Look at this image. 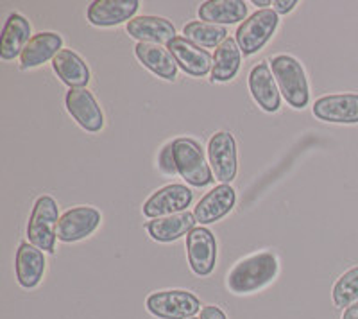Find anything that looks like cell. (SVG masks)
Returning <instances> with one entry per match:
<instances>
[{
    "mask_svg": "<svg viewBox=\"0 0 358 319\" xmlns=\"http://www.w3.org/2000/svg\"><path fill=\"white\" fill-rule=\"evenodd\" d=\"M158 169L165 176H176L178 174V167H176L174 160V140L163 146V149L158 155Z\"/></svg>",
    "mask_w": 358,
    "mask_h": 319,
    "instance_id": "83f0119b",
    "label": "cell"
},
{
    "mask_svg": "<svg viewBox=\"0 0 358 319\" xmlns=\"http://www.w3.org/2000/svg\"><path fill=\"white\" fill-rule=\"evenodd\" d=\"M236 203V190L228 183L217 185L194 208V217L199 226L213 225L228 215Z\"/></svg>",
    "mask_w": 358,
    "mask_h": 319,
    "instance_id": "5bb4252c",
    "label": "cell"
},
{
    "mask_svg": "<svg viewBox=\"0 0 358 319\" xmlns=\"http://www.w3.org/2000/svg\"><path fill=\"white\" fill-rule=\"evenodd\" d=\"M52 69L56 76L65 83L66 86L72 88H86L92 76H90V69L79 54H76L70 49H63L52 59Z\"/></svg>",
    "mask_w": 358,
    "mask_h": 319,
    "instance_id": "603a6c76",
    "label": "cell"
},
{
    "mask_svg": "<svg viewBox=\"0 0 358 319\" xmlns=\"http://www.w3.org/2000/svg\"><path fill=\"white\" fill-rule=\"evenodd\" d=\"M313 115L319 120L334 124H357L358 122V95L357 94H334L317 99L312 108Z\"/></svg>",
    "mask_w": 358,
    "mask_h": 319,
    "instance_id": "2e32d148",
    "label": "cell"
},
{
    "mask_svg": "<svg viewBox=\"0 0 358 319\" xmlns=\"http://www.w3.org/2000/svg\"><path fill=\"white\" fill-rule=\"evenodd\" d=\"M280 18L274 9H258L236 29L235 40L244 56H252L267 45L276 33Z\"/></svg>",
    "mask_w": 358,
    "mask_h": 319,
    "instance_id": "5b68a950",
    "label": "cell"
},
{
    "mask_svg": "<svg viewBox=\"0 0 358 319\" xmlns=\"http://www.w3.org/2000/svg\"><path fill=\"white\" fill-rule=\"evenodd\" d=\"M296 6V0H274L273 2V9L276 11V15H287V13L292 11Z\"/></svg>",
    "mask_w": 358,
    "mask_h": 319,
    "instance_id": "f546056e",
    "label": "cell"
},
{
    "mask_svg": "<svg viewBox=\"0 0 358 319\" xmlns=\"http://www.w3.org/2000/svg\"><path fill=\"white\" fill-rule=\"evenodd\" d=\"M174 160L178 174L192 187L212 185L215 176L204 158L203 148L192 139L174 140Z\"/></svg>",
    "mask_w": 358,
    "mask_h": 319,
    "instance_id": "277c9868",
    "label": "cell"
},
{
    "mask_svg": "<svg viewBox=\"0 0 358 319\" xmlns=\"http://www.w3.org/2000/svg\"><path fill=\"white\" fill-rule=\"evenodd\" d=\"M190 319H201V318H190Z\"/></svg>",
    "mask_w": 358,
    "mask_h": 319,
    "instance_id": "d6a6232c",
    "label": "cell"
},
{
    "mask_svg": "<svg viewBox=\"0 0 358 319\" xmlns=\"http://www.w3.org/2000/svg\"><path fill=\"white\" fill-rule=\"evenodd\" d=\"M59 206L52 196H40L27 222V239L38 250L54 253L57 241Z\"/></svg>",
    "mask_w": 358,
    "mask_h": 319,
    "instance_id": "3957f363",
    "label": "cell"
},
{
    "mask_svg": "<svg viewBox=\"0 0 358 319\" xmlns=\"http://www.w3.org/2000/svg\"><path fill=\"white\" fill-rule=\"evenodd\" d=\"M342 319H358V302H355L353 305H350V307L344 311Z\"/></svg>",
    "mask_w": 358,
    "mask_h": 319,
    "instance_id": "4dcf8cb0",
    "label": "cell"
},
{
    "mask_svg": "<svg viewBox=\"0 0 358 319\" xmlns=\"http://www.w3.org/2000/svg\"><path fill=\"white\" fill-rule=\"evenodd\" d=\"M208 160L213 176L220 183H231L236 176V142L229 132H217L208 142Z\"/></svg>",
    "mask_w": 358,
    "mask_h": 319,
    "instance_id": "30bf717a",
    "label": "cell"
},
{
    "mask_svg": "<svg viewBox=\"0 0 358 319\" xmlns=\"http://www.w3.org/2000/svg\"><path fill=\"white\" fill-rule=\"evenodd\" d=\"M197 13L203 22L224 27L248 20V4L244 0H210L201 4Z\"/></svg>",
    "mask_w": 358,
    "mask_h": 319,
    "instance_id": "7402d4cb",
    "label": "cell"
},
{
    "mask_svg": "<svg viewBox=\"0 0 358 319\" xmlns=\"http://www.w3.org/2000/svg\"><path fill=\"white\" fill-rule=\"evenodd\" d=\"M31 24L20 13H13L6 20L0 38V57L4 62H11L15 57H20L25 45L31 41Z\"/></svg>",
    "mask_w": 358,
    "mask_h": 319,
    "instance_id": "d6986e66",
    "label": "cell"
},
{
    "mask_svg": "<svg viewBox=\"0 0 358 319\" xmlns=\"http://www.w3.org/2000/svg\"><path fill=\"white\" fill-rule=\"evenodd\" d=\"M242 65V50L236 40L228 38L213 54L212 83H228L235 79Z\"/></svg>",
    "mask_w": 358,
    "mask_h": 319,
    "instance_id": "d4e9b609",
    "label": "cell"
},
{
    "mask_svg": "<svg viewBox=\"0 0 358 319\" xmlns=\"http://www.w3.org/2000/svg\"><path fill=\"white\" fill-rule=\"evenodd\" d=\"M194 201V192L187 185L172 183L158 188L149 199L143 203V215L149 219L174 215V213L187 212Z\"/></svg>",
    "mask_w": 358,
    "mask_h": 319,
    "instance_id": "52a82bcc",
    "label": "cell"
},
{
    "mask_svg": "<svg viewBox=\"0 0 358 319\" xmlns=\"http://www.w3.org/2000/svg\"><path fill=\"white\" fill-rule=\"evenodd\" d=\"M249 92L255 103L267 113H276L281 106V95L273 70L267 62L255 65L249 72Z\"/></svg>",
    "mask_w": 358,
    "mask_h": 319,
    "instance_id": "9a60e30c",
    "label": "cell"
},
{
    "mask_svg": "<svg viewBox=\"0 0 358 319\" xmlns=\"http://www.w3.org/2000/svg\"><path fill=\"white\" fill-rule=\"evenodd\" d=\"M280 271L276 255L262 251L242 258L229 269L226 285L233 295H252L274 282Z\"/></svg>",
    "mask_w": 358,
    "mask_h": 319,
    "instance_id": "6da1fadb",
    "label": "cell"
},
{
    "mask_svg": "<svg viewBox=\"0 0 358 319\" xmlns=\"http://www.w3.org/2000/svg\"><path fill=\"white\" fill-rule=\"evenodd\" d=\"M134 54L138 57V62L158 78L174 81L178 76V63L169 49H163L162 45H155V43H138L134 47Z\"/></svg>",
    "mask_w": 358,
    "mask_h": 319,
    "instance_id": "cb8c5ba5",
    "label": "cell"
},
{
    "mask_svg": "<svg viewBox=\"0 0 358 319\" xmlns=\"http://www.w3.org/2000/svg\"><path fill=\"white\" fill-rule=\"evenodd\" d=\"M196 217L194 213L181 212L174 213V215L159 217V219H152L145 225L147 234L151 235L152 241L156 242H172L181 239L183 235H188L192 229L196 228Z\"/></svg>",
    "mask_w": 358,
    "mask_h": 319,
    "instance_id": "44dd1931",
    "label": "cell"
},
{
    "mask_svg": "<svg viewBox=\"0 0 358 319\" xmlns=\"http://www.w3.org/2000/svg\"><path fill=\"white\" fill-rule=\"evenodd\" d=\"M138 8V0H95L88 6L86 18L95 27H115L133 20Z\"/></svg>",
    "mask_w": 358,
    "mask_h": 319,
    "instance_id": "4fadbf2b",
    "label": "cell"
},
{
    "mask_svg": "<svg viewBox=\"0 0 358 319\" xmlns=\"http://www.w3.org/2000/svg\"><path fill=\"white\" fill-rule=\"evenodd\" d=\"M331 296H334L335 307L338 309H348L355 302H358V266L348 269L335 282Z\"/></svg>",
    "mask_w": 358,
    "mask_h": 319,
    "instance_id": "4316f807",
    "label": "cell"
},
{
    "mask_svg": "<svg viewBox=\"0 0 358 319\" xmlns=\"http://www.w3.org/2000/svg\"><path fill=\"white\" fill-rule=\"evenodd\" d=\"M252 4L257 6V8L265 9V6H273V2H268V0H252Z\"/></svg>",
    "mask_w": 358,
    "mask_h": 319,
    "instance_id": "1f68e13d",
    "label": "cell"
},
{
    "mask_svg": "<svg viewBox=\"0 0 358 319\" xmlns=\"http://www.w3.org/2000/svg\"><path fill=\"white\" fill-rule=\"evenodd\" d=\"M187 255L194 274L197 276L212 274L217 264L215 235L206 226H196L187 235Z\"/></svg>",
    "mask_w": 358,
    "mask_h": 319,
    "instance_id": "ba28073f",
    "label": "cell"
},
{
    "mask_svg": "<svg viewBox=\"0 0 358 319\" xmlns=\"http://www.w3.org/2000/svg\"><path fill=\"white\" fill-rule=\"evenodd\" d=\"M169 52L174 56L178 66L194 78H204L208 72H212L213 56L203 47H197L185 36H176L167 45Z\"/></svg>",
    "mask_w": 358,
    "mask_h": 319,
    "instance_id": "7c38bea8",
    "label": "cell"
},
{
    "mask_svg": "<svg viewBox=\"0 0 358 319\" xmlns=\"http://www.w3.org/2000/svg\"><path fill=\"white\" fill-rule=\"evenodd\" d=\"M45 255L31 242H22L15 257L17 280L24 289H34L40 285L45 274Z\"/></svg>",
    "mask_w": 358,
    "mask_h": 319,
    "instance_id": "ac0fdd59",
    "label": "cell"
},
{
    "mask_svg": "<svg viewBox=\"0 0 358 319\" xmlns=\"http://www.w3.org/2000/svg\"><path fill=\"white\" fill-rule=\"evenodd\" d=\"M126 31L131 38L138 40V43H171L176 38V27L171 20L163 17H151V15H143V17H134L133 20L127 22Z\"/></svg>",
    "mask_w": 358,
    "mask_h": 319,
    "instance_id": "e0dca14e",
    "label": "cell"
},
{
    "mask_svg": "<svg viewBox=\"0 0 358 319\" xmlns=\"http://www.w3.org/2000/svg\"><path fill=\"white\" fill-rule=\"evenodd\" d=\"M63 50V38L56 33H38L31 38L20 56L22 70L36 69L54 59Z\"/></svg>",
    "mask_w": 358,
    "mask_h": 319,
    "instance_id": "ffe728a7",
    "label": "cell"
},
{
    "mask_svg": "<svg viewBox=\"0 0 358 319\" xmlns=\"http://www.w3.org/2000/svg\"><path fill=\"white\" fill-rule=\"evenodd\" d=\"M101 225V212L94 206H73L57 222V241L78 242L90 237Z\"/></svg>",
    "mask_w": 358,
    "mask_h": 319,
    "instance_id": "9c48e42d",
    "label": "cell"
},
{
    "mask_svg": "<svg viewBox=\"0 0 358 319\" xmlns=\"http://www.w3.org/2000/svg\"><path fill=\"white\" fill-rule=\"evenodd\" d=\"M66 111L72 119L90 133H99L104 127V113L94 94L86 88H72L65 97Z\"/></svg>",
    "mask_w": 358,
    "mask_h": 319,
    "instance_id": "8fae6325",
    "label": "cell"
},
{
    "mask_svg": "<svg viewBox=\"0 0 358 319\" xmlns=\"http://www.w3.org/2000/svg\"><path fill=\"white\" fill-rule=\"evenodd\" d=\"M271 70L278 83L280 94L296 110L308 106L310 88L303 65L290 54H278L271 59Z\"/></svg>",
    "mask_w": 358,
    "mask_h": 319,
    "instance_id": "7a4b0ae2",
    "label": "cell"
},
{
    "mask_svg": "<svg viewBox=\"0 0 358 319\" xmlns=\"http://www.w3.org/2000/svg\"><path fill=\"white\" fill-rule=\"evenodd\" d=\"M145 305L147 311L159 319H190L203 311L197 296L183 289L152 292Z\"/></svg>",
    "mask_w": 358,
    "mask_h": 319,
    "instance_id": "8992f818",
    "label": "cell"
},
{
    "mask_svg": "<svg viewBox=\"0 0 358 319\" xmlns=\"http://www.w3.org/2000/svg\"><path fill=\"white\" fill-rule=\"evenodd\" d=\"M201 319H228L224 314L222 309L215 307V305H206L201 311Z\"/></svg>",
    "mask_w": 358,
    "mask_h": 319,
    "instance_id": "f1b7e54d",
    "label": "cell"
},
{
    "mask_svg": "<svg viewBox=\"0 0 358 319\" xmlns=\"http://www.w3.org/2000/svg\"><path fill=\"white\" fill-rule=\"evenodd\" d=\"M183 34L187 40L196 43L197 47L203 49H213V47L222 45L224 41L228 40V29L222 25L208 24L203 20L188 22L183 27Z\"/></svg>",
    "mask_w": 358,
    "mask_h": 319,
    "instance_id": "484cf974",
    "label": "cell"
}]
</instances>
